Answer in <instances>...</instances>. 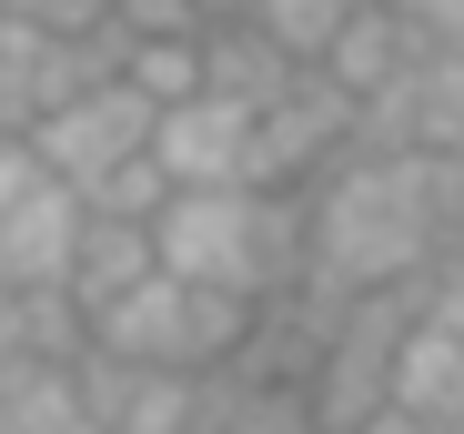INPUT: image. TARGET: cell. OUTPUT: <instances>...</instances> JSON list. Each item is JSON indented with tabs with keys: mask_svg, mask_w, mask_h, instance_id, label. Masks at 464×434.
Segmentation results:
<instances>
[{
	"mask_svg": "<svg viewBox=\"0 0 464 434\" xmlns=\"http://www.w3.org/2000/svg\"><path fill=\"white\" fill-rule=\"evenodd\" d=\"M151 121H162V101H141L121 71L111 82H92V92H71L61 111H41L21 141H31V162L51 172V182H71V192H92L102 172H121L131 152H151Z\"/></svg>",
	"mask_w": 464,
	"mask_h": 434,
	"instance_id": "277c9868",
	"label": "cell"
},
{
	"mask_svg": "<svg viewBox=\"0 0 464 434\" xmlns=\"http://www.w3.org/2000/svg\"><path fill=\"white\" fill-rule=\"evenodd\" d=\"M243 21H253L283 61H303V71H314V61L334 51V31L353 21V0H243Z\"/></svg>",
	"mask_w": 464,
	"mask_h": 434,
	"instance_id": "5bb4252c",
	"label": "cell"
},
{
	"mask_svg": "<svg viewBox=\"0 0 464 434\" xmlns=\"http://www.w3.org/2000/svg\"><path fill=\"white\" fill-rule=\"evenodd\" d=\"M0 434H102L92 394H82V364H0Z\"/></svg>",
	"mask_w": 464,
	"mask_h": 434,
	"instance_id": "8fae6325",
	"label": "cell"
},
{
	"mask_svg": "<svg viewBox=\"0 0 464 434\" xmlns=\"http://www.w3.org/2000/svg\"><path fill=\"white\" fill-rule=\"evenodd\" d=\"M82 192L71 182H31L11 212H0V294H61L71 283V253H82Z\"/></svg>",
	"mask_w": 464,
	"mask_h": 434,
	"instance_id": "52a82bcc",
	"label": "cell"
},
{
	"mask_svg": "<svg viewBox=\"0 0 464 434\" xmlns=\"http://www.w3.org/2000/svg\"><path fill=\"white\" fill-rule=\"evenodd\" d=\"M424 51H434V41H424V31H414V21L394 11V0H353V21L334 31V51H324L314 71H324L334 92L373 101V92H394V82H404V71H414Z\"/></svg>",
	"mask_w": 464,
	"mask_h": 434,
	"instance_id": "9c48e42d",
	"label": "cell"
},
{
	"mask_svg": "<svg viewBox=\"0 0 464 434\" xmlns=\"http://www.w3.org/2000/svg\"><path fill=\"white\" fill-rule=\"evenodd\" d=\"M11 21H41V31H102L111 0H0Z\"/></svg>",
	"mask_w": 464,
	"mask_h": 434,
	"instance_id": "ac0fdd59",
	"label": "cell"
},
{
	"mask_svg": "<svg viewBox=\"0 0 464 434\" xmlns=\"http://www.w3.org/2000/svg\"><path fill=\"white\" fill-rule=\"evenodd\" d=\"M314 283L334 294H383V283L434 273V162L424 152H343L314 192Z\"/></svg>",
	"mask_w": 464,
	"mask_h": 434,
	"instance_id": "6da1fadb",
	"label": "cell"
},
{
	"mask_svg": "<svg viewBox=\"0 0 464 434\" xmlns=\"http://www.w3.org/2000/svg\"><path fill=\"white\" fill-rule=\"evenodd\" d=\"M162 202H172V172L151 162V152H131L121 172H102V182L82 192V212H102V223H151Z\"/></svg>",
	"mask_w": 464,
	"mask_h": 434,
	"instance_id": "2e32d148",
	"label": "cell"
},
{
	"mask_svg": "<svg viewBox=\"0 0 464 434\" xmlns=\"http://www.w3.org/2000/svg\"><path fill=\"white\" fill-rule=\"evenodd\" d=\"M202 11H243V0H202Z\"/></svg>",
	"mask_w": 464,
	"mask_h": 434,
	"instance_id": "7402d4cb",
	"label": "cell"
},
{
	"mask_svg": "<svg viewBox=\"0 0 464 434\" xmlns=\"http://www.w3.org/2000/svg\"><path fill=\"white\" fill-rule=\"evenodd\" d=\"M121 82L141 101H192L202 92V31L192 41H121Z\"/></svg>",
	"mask_w": 464,
	"mask_h": 434,
	"instance_id": "9a60e30c",
	"label": "cell"
},
{
	"mask_svg": "<svg viewBox=\"0 0 464 434\" xmlns=\"http://www.w3.org/2000/svg\"><path fill=\"white\" fill-rule=\"evenodd\" d=\"M151 162L172 172V192H222V182H253V111L243 101H162L151 121Z\"/></svg>",
	"mask_w": 464,
	"mask_h": 434,
	"instance_id": "8992f818",
	"label": "cell"
},
{
	"mask_svg": "<svg viewBox=\"0 0 464 434\" xmlns=\"http://www.w3.org/2000/svg\"><path fill=\"white\" fill-rule=\"evenodd\" d=\"M454 434H464V424H454Z\"/></svg>",
	"mask_w": 464,
	"mask_h": 434,
	"instance_id": "603a6c76",
	"label": "cell"
},
{
	"mask_svg": "<svg viewBox=\"0 0 464 434\" xmlns=\"http://www.w3.org/2000/svg\"><path fill=\"white\" fill-rule=\"evenodd\" d=\"M141 273H162V263H151V223H102V212H92V223H82V253H71V283H61V294L82 304V323H92V313H111V304L131 294Z\"/></svg>",
	"mask_w": 464,
	"mask_h": 434,
	"instance_id": "7c38bea8",
	"label": "cell"
},
{
	"mask_svg": "<svg viewBox=\"0 0 464 434\" xmlns=\"http://www.w3.org/2000/svg\"><path fill=\"white\" fill-rule=\"evenodd\" d=\"M394 11H404L434 51H464V0H394Z\"/></svg>",
	"mask_w": 464,
	"mask_h": 434,
	"instance_id": "d6986e66",
	"label": "cell"
},
{
	"mask_svg": "<svg viewBox=\"0 0 464 434\" xmlns=\"http://www.w3.org/2000/svg\"><path fill=\"white\" fill-rule=\"evenodd\" d=\"M293 82H303V61H283V51H273L243 11H212V21H202V92H212V101L273 111Z\"/></svg>",
	"mask_w": 464,
	"mask_h": 434,
	"instance_id": "30bf717a",
	"label": "cell"
},
{
	"mask_svg": "<svg viewBox=\"0 0 464 434\" xmlns=\"http://www.w3.org/2000/svg\"><path fill=\"white\" fill-rule=\"evenodd\" d=\"M202 21V0H111V41H192Z\"/></svg>",
	"mask_w": 464,
	"mask_h": 434,
	"instance_id": "e0dca14e",
	"label": "cell"
},
{
	"mask_svg": "<svg viewBox=\"0 0 464 434\" xmlns=\"http://www.w3.org/2000/svg\"><path fill=\"white\" fill-rule=\"evenodd\" d=\"M151 263L182 283H212V294L273 304L314 273V223H303V192H263V182L172 192L151 212Z\"/></svg>",
	"mask_w": 464,
	"mask_h": 434,
	"instance_id": "7a4b0ae2",
	"label": "cell"
},
{
	"mask_svg": "<svg viewBox=\"0 0 464 434\" xmlns=\"http://www.w3.org/2000/svg\"><path fill=\"white\" fill-rule=\"evenodd\" d=\"M353 434H454V424H434V414H404V404H383L373 424H353Z\"/></svg>",
	"mask_w": 464,
	"mask_h": 434,
	"instance_id": "44dd1931",
	"label": "cell"
},
{
	"mask_svg": "<svg viewBox=\"0 0 464 434\" xmlns=\"http://www.w3.org/2000/svg\"><path fill=\"white\" fill-rule=\"evenodd\" d=\"M253 333V304L243 294H212V283H182V273H141L111 313H92V343L121 353V364H162V374H222Z\"/></svg>",
	"mask_w": 464,
	"mask_h": 434,
	"instance_id": "3957f363",
	"label": "cell"
},
{
	"mask_svg": "<svg viewBox=\"0 0 464 434\" xmlns=\"http://www.w3.org/2000/svg\"><path fill=\"white\" fill-rule=\"evenodd\" d=\"M82 394L102 414V434H192L202 414V374H162V364H121V353H82Z\"/></svg>",
	"mask_w": 464,
	"mask_h": 434,
	"instance_id": "ba28073f",
	"label": "cell"
},
{
	"mask_svg": "<svg viewBox=\"0 0 464 434\" xmlns=\"http://www.w3.org/2000/svg\"><path fill=\"white\" fill-rule=\"evenodd\" d=\"M31 182H41V162H31V141H21V131H0V212H11V202H21Z\"/></svg>",
	"mask_w": 464,
	"mask_h": 434,
	"instance_id": "ffe728a7",
	"label": "cell"
},
{
	"mask_svg": "<svg viewBox=\"0 0 464 434\" xmlns=\"http://www.w3.org/2000/svg\"><path fill=\"white\" fill-rule=\"evenodd\" d=\"M192 434H324L314 404H303V384H253V374H202V414Z\"/></svg>",
	"mask_w": 464,
	"mask_h": 434,
	"instance_id": "4fadbf2b",
	"label": "cell"
},
{
	"mask_svg": "<svg viewBox=\"0 0 464 434\" xmlns=\"http://www.w3.org/2000/svg\"><path fill=\"white\" fill-rule=\"evenodd\" d=\"M343 152H353V92H334L324 71H303L273 111H253V182L263 192H314Z\"/></svg>",
	"mask_w": 464,
	"mask_h": 434,
	"instance_id": "5b68a950",
	"label": "cell"
}]
</instances>
